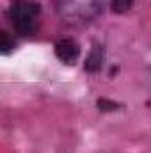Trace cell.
<instances>
[{"instance_id":"cell-1","label":"cell","mask_w":151,"mask_h":153,"mask_svg":"<svg viewBox=\"0 0 151 153\" xmlns=\"http://www.w3.org/2000/svg\"><path fill=\"white\" fill-rule=\"evenodd\" d=\"M55 55L66 64H75L80 55V48L73 39H61L55 43Z\"/></svg>"},{"instance_id":"cell-2","label":"cell","mask_w":151,"mask_h":153,"mask_svg":"<svg viewBox=\"0 0 151 153\" xmlns=\"http://www.w3.org/2000/svg\"><path fill=\"white\" fill-rule=\"evenodd\" d=\"M39 14V5L36 2H18L9 9L11 20H20V18H36Z\"/></svg>"},{"instance_id":"cell-3","label":"cell","mask_w":151,"mask_h":153,"mask_svg":"<svg viewBox=\"0 0 151 153\" xmlns=\"http://www.w3.org/2000/svg\"><path fill=\"white\" fill-rule=\"evenodd\" d=\"M103 61H105V48L101 45H96L85 59V71H89V73L100 71L103 66Z\"/></svg>"},{"instance_id":"cell-4","label":"cell","mask_w":151,"mask_h":153,"mask_svg":"<svg viewBox=\"0 0 151 153\" xmlns=\"http://www.w3.org/2000/svg\"><path fill=\"white\" fill-rule=\"evenodd\" d=\"M13 25H14L16 32L21 36H29V34L36 32V29H38L36 18H20V20H14Z\"/></svg>"},{"instance_id":"cell-5","label":"cell","mask_w":151,"mask_h":153,"mask_svg":"<svg viewBox=\"0 0 151 153\" xmlns=\"http://www.w3.org/2000/svg\"><path fill=\"white\" fill-rule=\"evenodd\" d=\"M133 2L135 0H112L110 2V9H112L114 13H117V14H123V13H126V11L132 9Z\"/></svg>"},{"instance_id":"cell-6","label":"cell","mask_w":151,"mask_h":153,"mask_svg":"<svg viewBox=\"0 0 151 153\" xmlns=\"http://www.w3.org/2000/svg\"><path fill=\"white\" fill-rule=\"evenodd\" d=\"M0 48L4 53H9L11 48H14V43H11V39L7 36V32H0Z\"/></svg>"},{"instance_id":"cell-7","label":"cell","mask_w":151,"mask_h":153,"mask_svg":"<svg viewBox=\"0 0 151 153\" xmlns=\"http://www.w3.org/2000/svg\"><path fill=\"white\" fill-rule=\"evenodd\" d=\"M98 109H100V111H115V109H119V105H117L115 102L100 98V100H98Z\"/></svg>"}]
</instances>
